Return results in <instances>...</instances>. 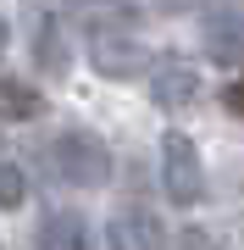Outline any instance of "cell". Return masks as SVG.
Returning <instances> with one entry per match:
<instances>
[{
    "mask_svg": "<svg viewBox=\"0 0 244 250\" xmlns=\"http://www.w3.org/2000/svg\"><path fill=\"white\" fill-rule=\"evenodd\" d=\"M50 161H56V172H61L67 184H78V189H100L111 178V150L94 134H83V128H73V134L56 139L50 145Z\"/></svg>",
    "mask_w": 244,
    "mask_h": 250,
    "instance_id": "cell-1",
    "label": "cell"
},
{
    "mask_svg": "<svg viewBox=\"0 0 244 250\" xmlns=\"http://www.w3.org/2000/svg\"><path fill=\"white\" fill-rule=\"evenodd\" d=\"M161 189L172 206H200L206 200V167L189 134H167L161 139Z\"/></svg>",
    "mask_w": 244,
    "mask_h": 250,
    "instance_id": "cell-2",
    "label": "cell"
},
{
    "mask_svg": "<svg viewBox=\"0 0 244 250\" xmlns=\"http://www.w3.org/2000/svg\"><path fill=\"white\" fill-rule=\"evenodd\" d=\"M150 100L161 111H183L200 100V72L189 62H178V56H167V62H150Z\"/></svg>",
    "mask_w": 244,
    "mask_h": 250,
    "instance_id": "cell-3",
    "label": "cell"
},
{
    "mask_svg": "<svg viewBox=\"0 0 244 250\" xmlns=\"http://www.w3.org/2000/svg\"><path fill=\"white\" fill-rule=\"evenodd\" d=\"M89 56H94V67L106 72V78H133V72L150 67V50L139 45V39H128V34H111V28H94Z\"/></svg>",
    "mask_w": 244,
    "mask_h": 250,
    "instance_id": "cell-4",
    "label": "cell"
},
{
    "mask_svg": "<svg viewBox=\"0 0 244 250\" xmlns=\"http://www.w3.org/2000/svg\"><path fill=\"white\" fill-rule=\"evenodd\" d=\"M106 245L111 250H167V228H161V217L145 211V206H122L106 223Z\"/></svg>",
    "mask_w": 244,
    "mask_h": 250,
    "instance_id": "cell-5",
    "label": "cell"
},
{
    "mask_svg": "<svg viewBox=\"0 0 244 250\" xmlns=\"http://www.w3.org/2000/svg\"><path fill=\"white\" fill-rule=\"evenodd\" d=\"M206 45L217 62H244V6H222L206 22Z\"/></svg>",
    "mask_w": 244,
    "mask_h": 250,
    "instance_id": "cell-6",
    "label": "cell"
},
{
    "mask_svg": "<svg viewBox=\"0 0 244 250\" xmlns=\"http://www.w3.org/2000/svg\"><path fill=\"white\" fill-rule=\"evenodd\" d=\"M39 250H89V223L78 211H50L39 223Z\"/></svg>",
    "mask_w": 244,
    "mask_h": 250,
    "instance_id": "cell-7",
    "label": "cell"
},
{
    "mask_svg": "<svg viewBox=\"0 0 244 250\" xmlns=\"http://www.w3.org/2000/svg\"><path fill=\"white\" fill-rule=\"evenodd\" d=\"M34 62L45 72H67V45H61V22L50 17V11H39L34 17Z\"/></svg>",
    "mask_w": 244,
    "mask_h": 250,
    "instance_id": "cell-8",
    "label": "cell"
},
{
    "mask_svg": "<svg viewBox=\"0 0 244 250\" xmlns=\"http://www.w3.org/2000/svg\"><path fill=\"white\" fill-rule=\"evenodd\" d=\"M39 111H45V100H39L34 83L0 78V117H6V123H28V117H39Z\"/></svg>",
    "mask_w": 244,
    "mask_h": 250,
    "instance_id": "cell-9",
    "label": "cell"
},
{
    "mask_svg": "<svg viewBox=\"0 0 244 250\" xmlns=\"http://www.w3.org/2000/svg\"><path fill=\"white\" fill-rule=\"evenodd\" d=\"M22 195H28V178H22L17 167H11L6 156H0V206L11 211V206H22Z\"/></svg>",
    "mask_w": 244,
    "mask_h": 250,
    "instance_id": "cell-10",
    "label": "cell"
},
{
    "mask_svg": "<svg viewBox=\"0 0 244 250\" xmlns=\"http://www.w3.org/2000/svg\"><path fill=\"white\" fill-rule=\"evenodd\" d=\"M227 111H233V117H244V78H233V83H227Z\"/></svg>",
    "mask_w": 244,
    "mask_h": 250,
    "instance_id": "cell-11",
    "label": "cell"
},
{
    "mask_svg": "<svg viewBox=\"0 0 244 250\" xmlns=\"http://www.w3.org/2000/svg\"><path fill=\"white\" fill-rule=\"evenodd\" d=\"M183 250H217V245H211L206 228H189V233H183Z\"/></svg>",
    "mask_w": 244,
    "mask_h": 250,
    "instance_id": "cell-12",
    "label": "cell"
},
{
    "mask_svg": "<svg viewBox=\"0 0 244 250\" xmlns=\"http://www.w3.org/2000/svg\"><path fill=\"white\" fill-rule=\"evenodd\" d=\"M0 50H6V22H0Z\"/></svg>",
    "mask_w": 244,
    "mask_h": 250,
    "instance_id": "cell-13",
    "label": "cell"
}]
</instances>
